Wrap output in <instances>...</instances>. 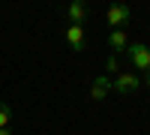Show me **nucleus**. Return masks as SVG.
I'll list each match as a JSON object with an SVG mask.
<instances>
[{
  "mask_svg": "<svg viewBox=\"0 0 150 135\" xmlns=\"http://www.w3.org/2000/svg\"><path fill=\"white\" fill-rule=\"evenodd\" d=\"M0 135H15V132H12V129H0Z\"/></svg>",
  "mask_w": 150,
  "mask_h": 135,
  "instance_id": "nucleus-11",
  "label": "nucleus"
},
{
  "mask_svg": "<svg viewBox=\"0 0 150 135\" xmlns=\"http://www.w3.org/2000/svg\"><path fill=\"white\" fill-rule=\"evenodd\" d=\"M108 93H111V78L108 75H96L93 84H90V99L102 102V99H108Z\"/></svg>",
  "mask_w": 150,
  "mask_h": 135,
  "instance_id": "nucleus-3",
  "label": "nucleus"
},
{
  "mask_svg": "<svg viewBox=\"0 0 150 135\" xmlns=\"http://www.w3.org/2000/svg\"><path fill=\"white\" fill-rule=\"evenodd\" d=\"M9 123H12V108L0 102V129H9Z\"/></svg>",
  "mask_w": 150,
  "mask_h": 135,
  "instance_id": "nucleus-8",
  "label": "nucleus"
},
{
  "mask_svg": "<svg viewBox=\"0 0 150 135\" xmlns=\"http://www.w3.org/2000/svg\"><path fill=\"white\" fill-rule=\"evenodd\" d=\"M105 69H108V72H120V60H117V54H111V57L105 60Z\"/></svg>",
  "mask_w": 150,
  "mask_h": 135,
  "instance_id": "nucleus-9",
  "label": "nucleus"
},
{
  "mask_svg": "<svg viewBox=\"0 0 150 135\" xmlns=\"http://www.w3.org/2000/svg\"><path fill=\"white\" fill-rule=\"evenodd\" d=\"M126 54H129L132 66L138 69V72H150V48H147V45L135 42V45H129V48H126Z\"/></svg>",
  "mask_w": 150,
  "mask_h": 135,
  "instance_id": "nucleus-1",
  "label": "nucleus"
},
{
  "mask_svg": "<svg viewBox=\"0 0 150 135\" xmlns=\"http://www.w3.org/2000/svg\"><path fill=\"white\" fill-rule=\"evenodd\" d=\"M144 84H147V90H150V72H144Z\"/></svg>",
  "mask_w": 150,
  "mask_h": 135,
  "instance_id": "nucleus-10",
  "label": "nucleus"
},
{
  "mask_svg": "<svg viewBox=\"0 0 150 135\" xmlns=\"http://www.w3.org/2000/svg\"><path fill=\"white\" fill-rule=\"evenodd\" d=\"M111 90H114V93H132V90H138V75H135V72H120V75L111 81Z\"/></svg>",
  "mask_w": 150,
  "mask_h": 135,
  "instance_id": "nucleus-2",
  "label": "nucleus"
},
{
  "mask_svg": "<svg viewBox=\"0 0 150 135\" xmlns=\"http://www.w3.org/2000/svg\"><path fill=\"white\" fill-rule=\"evenodd\" d=\"M105 18H108V24L117 30V24H126L129 18H132V9L129 6H123V3H117V6H111L108 12H105Z\"/></svg>",
  "mask_w": 150,
  "mask_h": 135,
  "instance_id": "nucleus-4",
  "label": "nucleus"
},
{
  "mask_svg": "<svg viewBox=\"0 0 150 135\" xmlns=\"http://www.w3.org/2000/svg\"><path fill=\"white\" fill-rule=\"evenodd\" d=\"M108 45L114 48V54H117V51H126V48H129V39H126L123 30H111L108 33Z\"/></svg>",
  "mask_w": 150,
  "mask_h": 135,
  "instance_id": "nucleus-7",
  "label": "nucleus"
},
{
  "mask_svg": "<svg viewBox=\"0 0 150 135\" xmlns=\"http://www.w3.org/2000/svg\"><path fill=\"white\" fill-rule=\"evenodd\" d=\"M66 18H69V24H84V18H87V3H81V0L69 3V6H66Z\"/></svg>",
  "mask_w": 150,
  "mask_h": 135,
  "instance_id": "nucleus-6",
  "label": "nucleus"
},
{
  "mask_svg": "<svg viewBox=\"0 0 150 135\" xmlns=\"http://www.w3.org/2000/svg\"><path fill=\"white\" fill-rule=\"evenodd\" d=\"M66 42H69L72 51H81V48H84L87 36H84V27H81V24H69V27H66Z\"/></svg>",
  "mask_w": 150,
  "mask_h": 135,
  "instance_id": "nucleus-5",
  "label": "nucleus"
}]
</instances>
